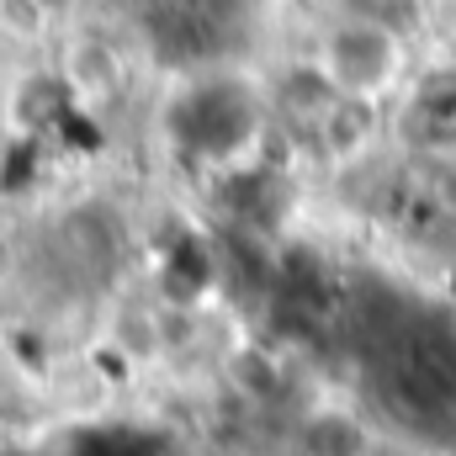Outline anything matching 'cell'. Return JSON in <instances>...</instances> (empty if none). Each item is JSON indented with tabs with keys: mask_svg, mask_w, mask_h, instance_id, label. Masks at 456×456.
<instances>
[{
	"mask_svg": "<svg viewBox=\"0 0 456 456\" xmlns=\"http://www.w3.org/2000/svg\"><path fill=\"white\" fill-rule=\"evenodd\" d=\"M165 127L175 138V149L197 165H239L260 133H265V102L244 75H197L175 91Z\"/></svg>",
	"mask_w": 456,
	"mask_h": 456,
	"instance_id": "6da1fadb",
	"label": "cell"
},
{
	"mask_svg": "<svg viewBox=\"0 0 456 456\" xmlns=\"http://www.w3.org/2000/svg\"><path fill=\"white\" fill-rule=\"evenodd\" d=\"M403 69H409L403 37L387 32L382 21H366V16L330 27L319 43V86L350 107H377L382 96H393Z\"/></svg>",
	"mask_w": 456,
	"mask_h": 456,
	"instance_id": "7a4b0ae2",
	"label": "cell"
}]
</instances>
